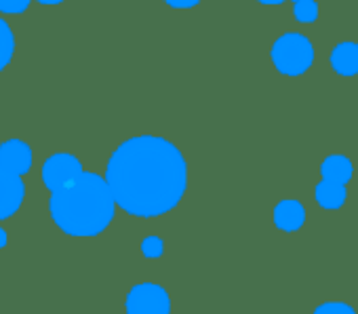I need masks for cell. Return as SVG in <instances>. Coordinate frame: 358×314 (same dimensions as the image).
Returning a JSON list of instances; mask_svg holds the SVG:
<instances>
[{
    "instance_id": "obj_1",
    "label": "cell",
    "mask_w": 358,
    "mask_h": 314,
    "mask_svg": "<svg viewBox=\"0 0 358 314\" xmlns=\"http://www.w3.org/2000/svg\"><path fill=\"white\" fill-rule=\"evenodd\" d=\"M106 182L122 211L135 217H158L182 203L188 188V163L173 141L137 135L112 152Z\"/></svg>"
},
{
    "instance_id": "obj_2",
    "label": "cell",
    "mask_w": 358,
    "mask_h": 314,
    "mask_svg": "<svg viewBox=\"0 0 358 314\" xmlns=\"http://www.w3.org/2000/svg\"><path fill=\"white\" fill-rule=\"evenodd\" d=\"M116 201L106 178L85 171L68 188L51 192L49 213L68 236L89 238L101 234L114 220Z\"/></svg>"
},
{
    "instance_id": "obj_18",
    "label": "cell",
    "mask_w": 358,
    "mask_h": 314,
    "mask_svg": "<svg viewBox=\"0 0 358 314\" xmlns=\"http://www.w3.org/2000/svg\"><path fill=\"white\" fill-rule=\"evenodd\" d=\"M7 241H9V236H7V230H5V228H0V249H3V247L7 245Z\"/></svg>"
},
{
    "instance_id": "obj_9",
    "label": "cell",
    "mask_w": 358,
    "mask_h": 314,
    "mask_svg": "<svg viewBox=\"0 0 358 314\" xmlns=\"http://www.w3.org/2000/svg\"><path fill=\"white\" fill-rule=\"evenodd\" d=\"M331 68L341 76L358 74V43H339L331 51Z\"/></svg>"
},
{
    "instance_id": "obj_12",
    "label": "cell",
    "mask_w": 358,
    "mask_h": 314,
    "mask_svg": "<svg viewBox=\"0 0 358 314\" xmlns=\"http://www.w3.org/2000/svg\"><path fill=\"white\" fill-rule=\"evenodd\" d=\"M15 55V36L9 24L0 17V72H3Z\"/></svg>"
},
{
    "instance_id": "obj_4",
    "label": "cell",
    "mask_w": 358,
    "mask_h": 314,
    "mask_svg": "<svg viewBox=\"0 0 358 314\" xmlns=\"http://www.w3.org/2000/svg\"><path fill=\"white\" fill-rule=\"evenodd\" d=\"M124 308L127 314H169L171 297L158 283H139L131 287Z\"/></svg>"
},
{
    "instance_id": "obj_5",
    "label": "cell",
    "mask_w": 358,
    "mask_h": 314,
    "mask_svg": "<svg viewBox=\"0 0 358 314\" xmlns=\"http://www.w3.org/2000/svg\"><path fill=\"white\" fill-rule=\"evenodd\" d=\"M83 163L74 154L57 152L43 165V182L49 188V192H57L68 188L72 182H76L83 176Z\"/></svg>"
},
{
    "instance_id": "obj_8",
    "label": "cell",
    "mask_w": 358,
    "mask_h": 314,
    "mask_svg": "<svg viewBox=\"0 0 358 314\" xmlns=\"http://www.w3.org/2000/svg\"><path fill=\"white\" fill-rule=\"evenodd\" d=\"M274 226L282 232H295L303 226L306 222V209L299 201L295 199H285L274 207Z\"/></svg>"
},
{
    "instance_id": "obj_6",
    "label": "cell",
    "mask_w": 358,
    "mask_h": 314,
    "mask_svg": "<svg viewBox=\"0 0 358 314\" xmlns=\"http://www.w3.org/2000/svg\"><path fill=\"white\" fill-rule=\"evenodd\" d=\"M26 197V186L22 182V176L5 169L0 165V222L13 217Z\"/></svg>"
},
{
    "instance_id": "obj_19",
    "label": "cell",
    "mask_w": 358,
    "mask_h": 314,
    "mask_svg": "<svg viewBox=\"0 0 358 314\" xmlns=\"http://www.w3.org/2000/svg\"><path fill=\"white\" fill-rule=\"evenodd\" d=\"M257 3H262V5H280V3H285V0H257Z\"/></svg>"
},
{
    "instance_id": "obj_20",
    "label": "cell",
    "mask_w": 358,
    "mask_h": 314,
    "mask_svg": "<svg viewBox=\"0 0 358 314\" xmlns=\"http://www.w3.org/2000/svg\"><path fill=\"white\" fill-rule=\"evenodd\" d=\"M41 5H59V3H64V0H38Z\"/></svg>"
},
{
    "instance_id": "obj_7",
    "label": "cell",
    "mask_w": 358,
    "mask_h": 314,
    "mask_svg": "<svg viewBox=\"0 0 358 314\" xmlns=\"http://www.w3.org/2000/svg\"><path fill=\"white\" fill-rule=\"evenodd\" d=\"M32 148L22 139H7L0 143V165L5 169L24 176L32 169Z\"/></svg>"
},
{
    "instance_id": "obj_17",
    "label": "cell",
    "mask_w": 358,
    "mask_h": 314,
    "mask_svg": "<svg viewBox=\"0 0 358 314\" xmlns=\"http://www.w3.org/2000/svg\"><path fill=\"white\" fill-rule=\"evenodd\" d=\"M164 3L173 9H190V7H196L201 0H164Z\"/></svg>"
},
{
    "instance_id": "obj_3",
    "label": "cell",
    "mask_w": 358,
    "mask_h": 314,
    "mask_svg": "<svg viewBox=\"0 0 358 314\" xmlns=\"http://www.w3.org/2000/svg\"><path fill=\"white\" fill-rule=\"evenodd\" d=\"M272 64L285 76H299L308 72L314 64V47L312 43L297 32H287L276 38L270 51Z\"/></svg>"
},
{
    "instance_id": "obj_15",
    "label": "cell",
    "mask_w": 358,
    "mask_h": 314,
    "mask_svg": "<svg viewBox=\"0 0 358 314\" xmlns=\"http://www.w3.org/2000/svg\"><path fill=\"white\" fill-rule=\"evenodd\" d=\"M312 314H356V310L345 301H324Z\"/></svg>"
},
{
    "instance_id": "obj_14",
    "label": "cell",
    "mask_w": 358,
    "mask_h": 314,
    "mask_svg": "<svg viewBox=\"0 0 358 314\" xmlns=\"http://www.w3.org/2000/svg\"><path fill=\"white\" fill-rule=\"evenodd\" d=\"M141 253L150 259H158L164 253V243L160 236H145L141 241Z\"/></svg>"
},
{
    "instance_id": "obj_21",
    "label": "cell",
    "mask_w": 358,
    "mask_h": 314,
    "mask_svg": "<svg viewBox=\"0 0 358 314\" xmlns=\"http://www.w3.org/2000/svg\"><path fill=\"white\" fill-rule=\"evenodd\" d=\"M293 3H301V0H293Z\"/></svg>"
},
{
    "instance_id": "obj_13",
    "label": "cell",
    "mask_w": 358,
    "mask_h": 314,
    "mask_svg": "<svg viewBox=\"0 0 358 314\" xmlns=\"http://www.w3.org/2000/svg\"><path fill=\"white\" fill-rule=\"evenodd\" d=\"M293 15L299 24H312L318 20V5L316 0H301V3H295L293 7Z\"/></svg>"
},
{
    "instance_id": "obj_16",
    "label": "cell",
    "mask_w": 358,
    "mask_h": 314,
    "mask_svg": "<svg viewBox=\"0 0 358 314\" xmlns=\"http://www.w3.org/2000/svg\"><path fill=\"white\" fill-rule=\"evenodd\" d=\"M30 3H32V0H0V13L22 15L30 7Z\"/></svg>"
},
{
    "instance_id": "obj_11",
    "label": "cell",
    "mask_w": 358,
    "mask_h": 314,
    "mask_svg": "<svg viewBox=\"0 0 358 314\" xmlns=\"http://www.w3.org/2000/svg\"><path fill=\"white\" fill-rule=\"evenodd\" d=\"M314 199H316V203L322 209H339V207L345 205L348 190H345V186H339V184H333V182L322 180L314 188Z\"/></svg>"
},
{
    "instance_id": "obj_10",
    "label": "cell",
    "mask_w": 358,
    "mask_h": 314,
    "mask_svg": "<svg viewBox=\"0 0 358 314\" xmlns=\"http://www.w3.org/2000/svg\"><path fill=\"white\" fill-rule=\"evenodd\" d=\"M352 161L343 154H331L322 161L320 165V176L322 180L327 182H333V184H339V186H345L350 180H352Z\"/></svg>"
}]
</instances>
